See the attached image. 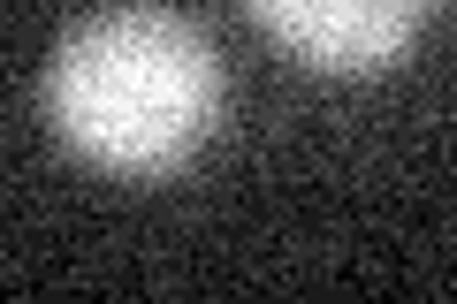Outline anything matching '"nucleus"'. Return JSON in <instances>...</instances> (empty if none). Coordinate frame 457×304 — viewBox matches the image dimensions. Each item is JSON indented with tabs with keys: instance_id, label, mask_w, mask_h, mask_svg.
<instances>
[{
	"instance_id": "obj_1",
	"label": "nucleus",
	"mask_w": 457,
	"mask_h": 304,
	"mask_svg": "<svg viewBox=\"0 0 457 304\" xmlns=\"http://www.w3.org/2000/svg\"><path fill=\"white\" fill-rule=\"evenodd\" d=\"M46 114L84 160L114 176H168L221 114V62L176 8H99L54 46Z\"/></svg>"
},
{
	"instance_id": "obj_2",
	"label": "nucleus",
	"mask_w": 457,
	"mask_h": 304,
	"mask_svg": "<svg viewBox=\"0 0 457 304\" xmlns=\"http://www.w3.org/2000/svg\"><path fill=\"white\" fill-rule=\"evenodd\" d=\"M245 8L290 53H305L312 69H343V77L396 62L427 16V0H245Z\"/></svg>"
}]
</instances>
